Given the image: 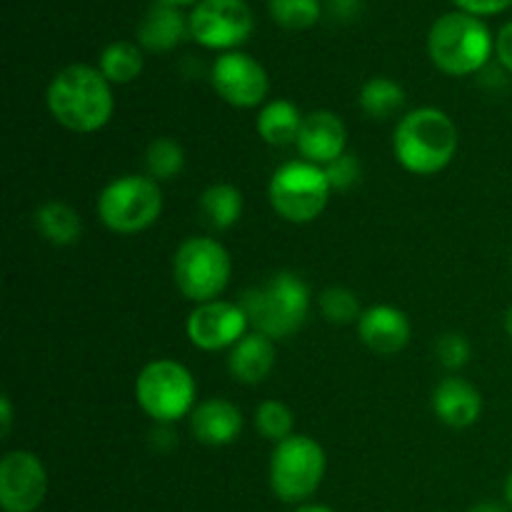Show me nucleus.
I'll use <instances>...</instances> for the list:
<instances>
[{
	"instance_id": "obj_1",
	"label": "nucleus",
	"mask_w": 512,
	"mask_h": 512,
	"mask_svg": "<svg viewBox=\"0 0 512 512\" xmlns=\"http://www.w3.org/2000/svg\"><path fill=\"white\" fill-rule=\"evenodd\" d=\"M45 103L55 123L80 135L105 128L115 110L108 78L98 68L85 63H73L55 73L45 93Z\"/></svg>"
},
{
	"instance_id": "obj_2",
	"label": "nucleus",
	"mask_w": 512,
	"mask_h": 512,
	"mask_svg": "<svg viewBox=\"0 0 512 512\" xmlns=\"http://www.w3.org/2000/svg\"><path fill=\"white\" fill-rule=\"evenodd\" d=\"M460 133L448 113L440 108H415L398 120L393 133V153L400 168L428 178L453 163Z\"/></svg>"
},
{
	"instance_id": "obj_3",
	"label": "nucleus",
	"mask_w": 512,
	"mask_h": 512,
	"mask_svg": "<svg viewBox=\"0 0 512 512\" xmlns=\"http://www.w3.org/2000/svg\"><path fill=\"white\" fill-rule=\"evenodd\" d=\"M250 328L268 335L270 340H285L298 333L310 315V288L300 275L290 270L270 275L263 285L245 290L240 298Z\"/></svg>"
},
{
	"instance_id": "obj_4",
	"label": "nucleus",
	"mask_w": 512,
	"mask_h": 512,
	"mask_svg": "<svg viewBox=\"0 0 512 512\" xmlns=\"http://www.w3.org/2000/svg\"><path fill=\"white\" fill-rule=\"evenodd\" d=\"M428 53L435 68L453 78H465L488 65L495 53V40L488 25L478 15L455 13L440 15L428 33Z\"/></svg>"
},
{
	"instance_id": "obj_5",
	"label": "nucleus",
	"mask_w": 512,
	"mask_h": 512,
	"mask_svg": "<svg viewBox=\"0 0 512 512\" xmlns=\"http://www.w3.org/2000/svg\"><path fill=\"white\" fill-rule=\"evenodd\" d=\"M198 385L183 363L170 358L150 360L135 378V400L140 410L158 425H173L190 418L198 405Z\"/></svg>"
},
{
	"instance_id": "obj_6",
	"label": "nucleus",
	"mask_w": 512,
	"mask_h": 512,
	"mask_svg": "<svg viewBox=\"0 0 512 512\" xmlns=\"http://www.w3.org/2000/svg\"><path fill=\"white\" fill-rule=\"evenodd\" d=\"M95 210L110 233L138 235L158 223L163 213V190L148 175H120L100 190Z\"/></svg>"
},
{
	"instance_id": "obj_7",
	"label": "nucleus",
	"mask_w": 512,
	"mask_h": 512,
	"mask_svg": "<svg viewBox=\"0 0 512 512\" xmlns=\"http://www.w3.org/2000/svg\"><path fill=\"white\" fill-rule=\"evenodd\" d=\"M333 188L323 165L308 160H288L273 173L268 185V200L275 213L293 225H308L328 208Z\"/></svg>"
},
{
	"instance_id": "obj_8",
	"label": "nucleus",
	"mask_w": 512,
	"mask_h": 512,
	"mask_svg": "<svg viewBox=\"0 0 512 512\" xmlns=\"http://www.w3.org/2000/svg\"><path fill=\"white\" fill-rule=\"evenodd\" d=\"M325 468H328V458H325L323 445L310 435L295 433L273 448L270 490L283 503L303 505L323 485Z\"/></svg>"
},
{
	"instance_id": "obj_9",
	"label": "nucleus",
	"mask_w": 512,
	"mask_h": 512,
	"mask_svg": "<svg viewBox=\"0 0 512 512\" xmlns=\"http://www.w3.org/2000/svg\"><path fill=\"white\" fill-rule=\"evenodd\" d=\"M230 275L233 260L220 240L193 235L175 250L173 280L180 293L195 305L218 300L228 288Z\"/></svg>"
},
{
	"instance_id": "obj_10",
	"label": "nucleus",
	"mask_w": 512,
	"mask_h": 512,
	"mask_svg": "<svg viewBox=\"0 0 512 512\" xmlns=\"http://www.w3.org/2000/svg\"><path fill=\"white\" fill-rule=\"evenodd\" d=\"M190 38L208 50H238L253 35V10L245 0H200L188 15Z\"/></svg>"
},
{
	"instance_id": "obj_11",
	"label": "nucleus",
	"mask_w": 512,
	"mask_h": 512,
	"mask_svg": "<svg viewBox=\"0 0 512 512\" xmlns=\"http://www.w3.org/2000/svg\"><path fill=\"white\" fill-rule=\"evenodd\" d=\"M210 83L220 100L240 110L263 108L270 93V78L265 68L243 50L220 53L210 68Z\"/></svg>"
},
{
	"instance_id": "obj_12",
	"label": "nucleus",
	"mask_w": 512,
	"mask_h": 512,
	"mask_svg": "<svg viewBox=\"0 0 512 512\" xmlns=\"http://www.w3.org/2000/svg\"><path fill=\"white\" fill-rule=\"evenodd\" d=\"M48 495V470L30 450H8L0 460V508L35 512Z\"/></svg>"
},
{
	"instance_id": "obj_13",
	"label": "nucleus",
	"mask_w": 512,
	"mask_h": 512,
	"mask_svg": "<svg viewBox=\"0 0 512 512\" xmlns=\"http://www.w3.org/2000/svg\"><path fill=\"white\" fill-rule=\"evenodd\" d=\"M248 328L250 320L243 305L220 298L195 305L193 313L188 315V323H185L188 340L203 353L230 350L248 335Z\"/></svg>"
},
{
	"instance_id": "obj_14",
	"label": "nucleus",
	"mask_w": 512,
	"mask_h": 512,
	"mask_svg": "<svg viewBox=\"0 0 512 512\" xmlns=\"http://www.w3.org/2000/svg\"><path fill=\"white\" fill-rule=\"evenodd\" d=\"M360 343L375 355H398L408 348L413 338V325L408 315L395 305H373L363 310L358 323Z\"/></svg>"
},
{
	"instance_id": "obj_15",
	"label": "nucleus",
	"mask_w": 512,
	"mask_h": 512,
	"mask_svg": "<svg viewBox=\"0 0 512 512\" xmlns=\"http://www.w3.org/2000/svg\"><path fill=\"white\" fill-rule=\"evenodd\" d=\"M345 145H348V128L343 120L333 110H313L305 115L295 148L303 155V160L325 168L335 158L348 153Z\"/></svg>"
},
{
	"instance_id": "obj_16",
	"label": "nucleus",
	"mask_w": 512,
	"mask_h": 512,
	"mask_svg": "<svg viewBox=\"0 0 512 512\" xmlns=\"http://www.w3.org/2000/svg\"><path fill=\"white\" fill-rule=\"evenodd\" d=\"M243 430V413L225 398L200 400L190 413V433L208 448H225L235 443Z\"/></svg>"
},
{
	"instance_id": "obj_17",
	"label": "nucleus",
	"mask_w": 512,
	"mask_h": 512,
	"mask_svg": "<svg viewBox=\"0 0 512 512\" xmlns=\"http://www.w3.org/2000/svg\"><path fill=\"white\" fill-rule=\"evenodd\" d=\"M433 413L448 428L465 430L478 423L480 415H483V395L465 378L450 375L435 385Z\"/></svg>"
},
{
	"instance_id": "obj_18",
	"label": "nucleus",
	"mask_w": 512,
	"mask_h": 512,
	"mask_svg": "<svg viewBox=\"0 0 512 512\" xmlns=\"http://www.w3.org/2000/svg\"><path fill=\"white\" fill-rule=\"evenodd\" d=\"M190 35V23L175 5L155 3L138 25V45L148 53H170Z\"/></svg>"
},
{
	"instance_id": "obj_19",
	"label": "nucleus",
	"mask_w": 512,
	"mask_h": 512,
	"mask_svg": "<svg viewBox=\"0 0 512 512\" xmlns=\"http://www.w3.org/2000/svg\"><path fill=\"white\" fill-rule=\"evenodd\" d=\"M275 368V340L268 335L250 330L240 343L230 348L228 370L238 383L260 385L270 378Z\"/></svg>"
},
{
	"instance_id": "obj_20",
	"label": "nucleus",
	"mask_w": 512,
	"mask_h": 512,
	"mask_svg": "<svg viewBox=\"0 0 512 512\" xmlns=\"http://www.w3.org/2000/svg\"><path fill=\"white\" fill-rule=\"evenodd\" d=\"M303 120L305 115L300 113L293 100L278 98L260 108L258 118H255V130L273 148H290V145L298 143Z\"/></svg>"
},
{
	"instance_id": "obj_21",
	"label": "nucleus",
	"mask_w": 512,
	"mask_h": 512,
	"mask_svg": "<svg viewBox=\"0 0 512 512\" xmlns=\"http://www.w3.org/2000/svg\"><path fill=\"white\" fill-rule=\"evenodd\" d=\"M33 225L45 243L55 248H68L75 245L83 235V220L63 200H45L33 215Z\"/></svg>"
},
{
	"instance_id": "obj_22",
	"label": "nucleus",
	"mask_w": 512,
	"mask_h": 512,
	"mask_svg": "<svg viewBox=\"0 0 512 512\" xmlns=\"http://www.w3.org/2000/svg\"><path fill=\"white\" fill-rule=\"evenodd\" d=\"M203 223L215 233L230 230L243 215V193L233 183H213L200 195Z\"/></svg>"
},
{
	"instance_id": "obj_23",
	"label": "nucleus",
	"mask_w": 512,
	"mask_h": 512,
	"mask_svg": "<svg viewBox=\"0 0 512 512\" xmlns=\"http://www.w3.org/2000/svg\"><path fill=\"white\" fill-rule=\"evenodd\" d=\"M358 105L368 118L390 120L403 110L405 90L398 80L378 75V78H370L368 83L360 88Z\"/></svg>"
},
{
	"instance_id": "obj_24",
	"label": "nucleus",
	"mask_w": 512,
	"mask_h": 512,
	"mask_svg": "<svg viewBox=\"0 0 512 512\" xmlns=\"http://www.w3.org/2000/svg\"><path fill=\"white\" fill-rule=\"evenodd\" d=\"M143 65V48L130 40H115L105 45L98 60V70L108 78L110 85L133 83L143 73Z\"/></svg>"
},
{
	"instance_id": "obj_25",
	"label": "nucleus",
	"mask_w": 512,
	"mask_h": 512,
	"mask_svg": "<svg viewBox=\"0 0 512 512\" xmlns=\"http://www.w3.org/2000/svg\"><path fill=\"white\" fill-rule=\"evenodd\" d=\"M183 168L185 150L178 140L155 138L145 148V170H148V178H153L155 183H168V180L178 178Z\"/></svg>"
},
{
	"instance_id": "obj_26",
	"label": "nucleus",
	"mask_w": 512,
	"mask_h": 512,
	"mask_svg": "<svg viewBox=\"0 0 512 512\" xmlns=\"http://www.w3.org/2000/svg\"><path fill=\"white\" fill-rule=\"evenodd\" d=\"M295 428V415L280 400H263V403L255 408V430L263 435L270 443H283L285 438H290Z\"/></svg>"
},
{
	"instance_id": "obj_27",
	"label": "nucleus",
	"mask_w": 512,
	"mask_h": 512,
	"mask_svg": "<svg viewBox=\"0 0 512 512\" xmlns=\"http://www.w3.org/2000/svg\"><path fill=\"white\" fill-rule=\"evenodd\" d=\"M320 313L328 323L333 325H350L358 323L363 308H360V298L350 288L343 285H333L320 293Z\"/></svg>"
},
{
	"instance_id": "obj_28",
	"label": "nucleus",
	"mask_w": 512,
	"mask_h": 512,
	"mask_svg": "<svg viewBox=\"0 0 512 512\" xmlns=\"http://www.w3.org/2000/svg\"><path fill=\"white\" fill-rule=\"evenodd\" d=\"M268 8L285 30H308L320 20V0H270Z\"/></svg>"
},
{
	"instance_id": "obj_29",
	"label": "nucleus",
	"mask_w": 512,
	"mask_h": 512,
	"mask_svg": "<svg viewBox=\"0 0 512 512\" xmlns=\"http://www.w3.org/2000/svg\"><path fill=\"white\" fill-rule=\"evenodd\" d=\"M325 175H328V183L333 188V193L335 190L345 193V190H353L360 183V178H363V165H360V160L353 153H343L333 163L325 165Z\"/></svg>"
},
{
	"instance_id": "obj_30",
	"label": "nucleus",
	"mask_w": 512,
	"mask_h": 512,
	"mask_svg": "<svg viewBox=\"0 0 512 512\" xmlns=\"http://www.w3.org/2000/svg\"><path fill=\"white\" fill-rule=\"evenodd\" d=\"M435 353H438V360L443 363V368L463 370L465 365L470 363L473 348H470V343L465 335L445 333V335H440L438 345H435Z\"/></svg>"
},
{
	"instance_id": "obj_31",
	"label": "nucleus",
	"mask_w": 512,
	"mask_h": 512,
	"mask_svg": "<svg viewBox=\"0 0 512 512\" xmlns=\"http://www.w3.org/2000/svg\"><path fill=\"white\" fill-rule=\"evenodd\" d=\"M453 3L458 5L463 13L483 18V15H498V13H503V10H508L512 5V0H453Z\"/></svg>"
},
{
	"instance_id": "obj_32",
	"label": "nucleus",
	"mask_w": 512,
	"mask_h": 512,
	"mask_svg": "<svg viewBox=\"0 0 512 512\" xmlns=\"http://www.w3.org/2000/svg\"><path fill=\"white\" fill-rule=\"evenodd\" d=\"M495 55H498L500 65L512 73V20L500 28L498 38H495Z\"/></svg>"
},
{
	"instance_id": "obj_33",
	"label": "nucleus",
	"mask_w": 512,
	"mask_h": 512,
	"mask_svg": "<svg viewBox=\"0 0 512 512\" xmlns=\"http://www.w3.org/2000/svg\"><path fill=\"white\" fill-rule=\"evenodd\" d=\"M10 428H13V403L8 395H0V435L8 438Z\"/></svg>"
},
{
	"instance_id": "obj_34",
	"label": "nucleus",
	"mask_w": 512,
	"mask_h": 512,
	"mask_svg": "<svg viewBox=\"0 0 512 512\" xmlns=\"http://www.w3.org/2000/svg\"><path fill=\"white\" fill-rule=\"evenodd\" d=\"M468 512H510L508 503H498V500H483V503H475Z\"/></svg>"
},
{
	"instance_id": "obj_35",
	"label": "nucleus",
	"mask_w": 512,
	"mask_h": 512,
	"mask_svg": "<svg viewBox=\"0 0 512 512\" xmlns=\"http://www.w3.org/2000/svg\"><path fill=\"white\" fill-rule=\"evenodd\" d=\"M295 512H335V510L328 508V505H320V503H303L295 508Z\"/></svg>"
},
{
	"instance_id": "obj_36",
	"label": "nucleus",
	"mask_w": 512,
	"mask_h": 512,
	"mask_svg": "<svg viewBox=\"0 0 512 512\" xmlns=\"http://www.w3.org/2000/svg\"><path fill=\"white\" fill-rule=\"evenodd\" d=\"M158 3H165V5H175V8H183V5H198L200 0H158Z\"/></svg>"
},
{
	"instance_id": "obj_37",
	"label": "nucleus",
	"mask_w": 512,
	"mask_h": 512,
	"mask_svg": "<svg viewBox=\"0 0 512 512\" xmlns=\"http://www.w3.org/2000/svg\"><path fill=\"white\" fill-rule=\"evenodd\" d=\"M505 503H508V508L512 510V473L510 478L505 480Z\"/></svg>"
},
{
	"instance_id": "obj_38",
	"label": "nucleus",
	"mask_w": 512,
	"mask_h": 512,
	"mask_svg": "<svg viewBox=\"0 0 512 512\" xmlns=\"http://www.w3.org/2000/svg\"><path fill=\"white\" fill-rule=\"evenodd\" d=\"M505 333H508V338L512 340V305L508 308V313H505Z\"/></svg>"
},
{
	"instance_id": "obj_39",
	"label": "nucleus",
	"mask_w": 512,
	"mask_h": 512,
	"mask_svg": "<svg viewBox=\"0 0 512 512\" xmlns=\"http://www.w3.org/2000/svg\"><path fill=\"white\" fill-rule=\"evenodd\" d=\"M510 268H512V253H510Z\"/></svg>"
}]
</instances>
